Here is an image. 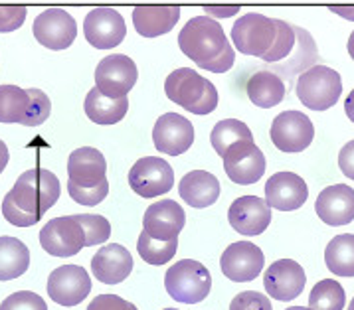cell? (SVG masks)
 <instances>
[{"label":"cell","instance_id":"cell-15","mask_svg":"<svg viewBox=\"0 0 354 310\" xmlns=\"http://www.w3.org/2000/svg\"><path fill=\"white\" fill-rule=\"evenodd\" d=\"M85 40L97 50H111L125 40L127 26L115 8H93L85 16Z\"/></svg>","mask_w":354,"mask_h":310},{"label":"cell","instance_id":"cell-37","mask_svg":"<svg viewBox=\"0 0 354 310\" xmlns=\"http://www.w3.org/2000/svg\"><path fill=\"white\" fill-rule=\"evenodd\" d=\"M68 192L73 197V202H77L82 206H97L109 194V182L105 180V182L97 184L93 188H80L75 184L68 182Z\"/></svg>","mask_w":354,"mask_h":310},{"label":"cell","instance_id":"cell-24","mask_svg":"<svg viewBox=\"0 0 354 310\" xmlns=\"http://www.w3.org/2000/svg\"><path fill=\"white\" fill-rule=\"evenodd\" d=\"M178 194L188 206L202 210L220 197V182L206 170H192L178 184Z\"/></svg>","mask_w":354,"mask_h":310},{"label":"cell","instance_id":"cell-29","mask_svg":"<svg viewBox=\"0 0 354 310\" xmlns=\"http://www.w3.org/2000/svg\"><path fill=\"white\" fill-rule=\"evenodd\" d=\"M30 265L28 247L16 238H0V281L22 277Z\"/></svg>","mask_w":354,"mask_h":310},{"label":"cell","instance_id":"cell-31","mask_svg":"<svg viewBox=\"0 0 354 310\" xmlns=\"http://www.w3.org/2000/svg\"><path fill=\"white\" fill-rule=\"evenodd\" d=\"M28 91L16 85H0V123H20L28 113Z\"/></svg>","mask_w":354,"mask_h":310},{"label":"cell","instance_id":"cell-47","mask_svg":"<svg viewBox=\"0 0 354 310\" xmlns=\"http://www.w3.org/2000/svg\"><path fill=\"white\" fill-rule=\"evenodd\" d=\"M8 158H10V155H8V148H6L4 141H0V172H4L6 164H8Z\"/></svg>","mask_w":354,"mask_h":310},{"label":"cell","instance_id":"cell-10","mask_svg":"<svg viewBox=\"0 0 354 310\" xmlns=\"http://www.w3.org/2000/svg\"><path fill=\"white\" fill-rule=\"evenodd\" d=\"M40 245L44 251L54 257H71L85 247L84 227L75 220V215L54 217L40 231Z\"/></svg>","mask_w":354,"mask_h":310},{"label":"cell","instance_id":"cell-42","mask_svg":"<svg viewBox=\"0 0 354 310\" xmlns=\"http://www.w3.org/2000/svg\"><path fill=\"white\" fill-rule=\"evenodd\" d=\"M87 310H139L133 302L117 295H100L91 300Z\"/></svg>","mask_w":354,"mask_h":310},{"label":"cell","instance_id":"cell-20","mask_svg":"<svg viewBox=\"0 0 354 310\" xmlns=\"http://www.w3.org/2000/svg\"><path fill=\"white\" fill-rule=\"evenodd\" d=\"M305 269L299 265L297 261L291 259H279L271 267H268L263 275V287L275 300L289 302L297 298L305 289Z\"/></svg>","mask_w":354,"mask_h":310},{"label":"cell","instance_id":"cell-21","mask_svg":"<svg viewBox=\"0 0 354 310\" xmlns=\"http://www.w3.org/2000/svg\"><path fill=\"white\" fill-rule=\"evenodd\" d=\"M315 212L326 226H346L354 220V190L346 184L326 186L315 202Z\"/></svg>","mask_w":354,"mask_h":310},{"label":"cell","instance_id":"cell-45","mask_svg":"<svg viewBox=\"0 0 354 310\" xmlns=\"http://www.w3.org/2000/svg\"><path fill=\"white\" fill-rule=\"evenodd\" d=\"M330 10L335 14H340L344 16V18H348V20H354V6H330Z\"/></svg>","mask_w":354,"mask_h":310},{"label":"cell","instance_id":"cell-46","mask_svg":"<svg viewBox=\"0 0 354 310\" xmlns=\"http://www.w3.org/2000/svg\"><path fill=\"white\" fill-rule=\"evenodd\" d=\"M344 111H346V117L354 123V89L348 93V97L344 101Z\"/></svg>","mask_w":354,"mask_h":310},{"label":"cell","instance_id":"cell-19","mask_svg":"<svg viewBox=\"0 0 354 310\" xmlns=\"http://www.w3.org/2000/svg\"><path fill=\"white\" fill-rule=\"evenodd\" d=\"M227 220L234 231L241 235H259L271 224V208L266 200L257 196H241L234 200V204L227 210Z\"/></svg>","mask_w":354,"mask_h":310},{"label":"cell","instance_id":"cell-23","mask_svg":"<svg viewBox=\"0 0 354 310\" xmlns=\"http://www.w3.org/2000/svg\"><path fill=\"white\" fill-rule=\"evenodd\" d=\"M91 271L97 281L105 284H119L133 271V257L123 245H103L91 259Z\"/></svg>","mask_w":354,"mask_h":310},{"label":"cell","instance_id":"cell-41","mask_svg":"<svg viewBox=\"0 0 354 310\" xmlns=\"http://www.w3.org/2000/svg\"><path fill=\"white\" fill-rule=\"evenodd\" d=\"M28 10L24 6H0V32H12L18 30L26 20Z\"/></svg>","mask_w":354,"mask_h":310},{"label":"cell","instance_id":"cell-1","mask_svg":"<svg viewBox=\"0 0 354 310\" xmlns=\"http://www.w3.org/2000/svg\"><path fill=\"white\" fill-rule=\"evenodd\" d=\"M232 40L243 56L261 57L268 64H279L295 48V28L277 18L243 14L232 28Z\"/></svg>","mask_w":354,"mask_h":310},{"label":"cell","instance_id":"cell-22","mask_svg":"<svg viewBox=\"0 0 354 310\" xmlns=\"http://www.w3.org/2000/svg\"><path fill=\"white\" fill-rule=\"evenodd\" d=\"M107 162L105 156L97 148L82 146L73 151L68 158V176L70 182L80 188H93L97 184L105 182Z\"/></svg>","mask_w":354,"mask_h":310},{"label":"cell","instance_id":"cell-35","mask_svg":"<svg viewBox=\"0 0 354 310\" xmlns=\"http://www.w3.org/2000/svg\"><path fill=\"white\" fill-rule=\"evenodd\" d=\"M75 220L80 222V226L84 227L85 247L100 245V243H105V241L109 240V235H111V224L107 222V217L93 215V213H77Z\"/></svg>","mask_w":354,"mask_h":310},{"label":"cell","instance_id":"cell-44","mask_svg":"<svg viewBox=\"0 0 354 310\" xmlns=\"http://www.w3.org/2000/svg\"><path fill=\"white\" fill-rule=\"evenodd\" d=\"M204 10L210 16H232L240 10V6H204Z\"/></svg>","mask_w":354,"mask_h":310},{"label":"cell","instance_id":"cell-26","mask_svg":"<svg viewBox=\"0 0 354 310\" xmlns=\"http://www.w3.org/2000/svg\"><path fill=\"white\" fill-rule=\"evenodd\" d=\"M245 91L255 107L271 109L283 101L285 84L283 79L273 71H257L248 79Z\"/></svg>","mask_w":354,"mask_h":310},{"label":"cell","instance_id":"cell-28","mask_svg":"<svg viewBox=\"0 0 354 310\" xmlns=\"http://www.w3.org/2000/svg\"><path fill=\"white\" fill-rule=\"evenodd\" d=\"M295 28V48H293V57H289V61L275 64V71H279V75H283L285 79H291L295 73H305L307 70L315 68L317 61V46L313 42L311 34L307 30Z\"/></svg>","mask_w":354,"mask_h":310},{"label":"cell","instance_id":"cell-34","mask_svg":"<svg viewBox=\"0 0 354 310\" xmlns=\"http://www.w3.org/2000/svg\"><path fill=\"white\" fill-rule=\"evenodd\" d=\"M178 247V240L172 241H158L153 240L151 235H147L142 231L137 241V251L149 265H165L176 253Z\"/></svg>","mask_w":354,"mask_h":310},{"label":"cell","instance_id":"cell-16","mask_svg":"<svg viewBox=\"0 0 354 310\" xmlns=\"http://www.w3.org/2000/svg\"><path fill=\"white\" fill-rule=\"evenodd\" d=\"M192 123L178 113H165L158 117L153 128V142L156 151L169 156H178L186 153L194 142Z\"/></svg>","mask_w":354,"mask_h":310},{"label":"cell","instance_id":"cell-3","mask_svg":"<svg viewBox=\"0 0 354 310\" xmlns=\"http://www.w3.org/2000/svg\"><path fill=\"white\" fill-rule=\"evenodd\" d=\"M165 93L172 103L194 115H210L218 107V91L212 81L190 68L172 71L165 81Z\"/></svg>","mask_w":354,"mask_h":310},{"label":"cell","instance_id":"cell-4","mask_svg":"<svg viewBox=\"0 0 354 310\" xmlns=\"http://www.w3.org/2000/svg\"><path fill=\"white\" fill-rule=\"evenodd\" d=\"M8 196L12 197V202L22 212L42 220L44 213L59 197V180L56 174L46 168L26 170L24 174H20Z\"/></svg>","mask_w":354,"mask_h":310},{"label":"cell","instance_id":"cell-9","mask_svg":"<svg viewBox=\"0 0 354 310\" xmlns=\"http://www.w3.org/2000/svg\"><path fill=\"white\" fill-rule=\"evenodd\" d=\"M270 137L281 153H301L313 142L315 127L301 111H283L271 123Z\"/></svg>","mask_w":354,"mask_h":310},{"label":"cell","instance_id":"cell-48","mask_svg":"<svg viewBox=\"0 0 354 310\" xmlns=\"http://www.w3.org/2000/svg\"><path fill=\"white\" fill-rule=\"evenodd\" d=\"M348 54L354 59V32L351 34V38H348Z\"/></svg>","mask_w":354,"mask_h":310},{"label":"cell","instance_id":"cell-5","mask_svg":"<svg viewBox=\"0 0 354 310\" xmlns=\"http://www.w3.org/2000/svg\"><path fill=\"white\" fill-rule=\"evenodd\" d=\"M165 287L174 300L183 304H196L210 295L212 275L200 261L183 259L167 271Z\"/></svg>","mask_w":354,"mask_h":310},{"label":"cell","instance_id":"cell-25","mask_svg":"<svg viewBox=\"0 0 354 310\" xmlns=\"http://www.w3.org/2000/svg\"><path fill=\"white\" fill-rule=\"evenodd\" d=\"M180 18L178 6H137L133 10L135 30L145 38H156L174 28Z\"/></svg>","mask_w":354,"mask_h":310},{"label":"cell","instance_id":"cell-49","mask_svg":"<svg viewBox=\"0 0 354 310\" xmlns=\"http://www.w3.org/2000/svg\"><path fill=\"white\" fill-rule=\"evenodd\" d=\"M285 310H311V309H305V307H291V309H285Z\"/></svg>","mask_w":354,"mask_h":310},{"label":"cell","instance_id":"cell-39","mask_svg":"<svg viewBox=\"0 0 354 310\" xmlns=\"http://www.w3.org/2000/svg\"><path fill=\"white\" fill-rule=\"evenodd\" d=\"M230 310H273L271 309V300L266 295L257 293V291H245L240 295L234 296V300L230 302Z\"/></svg>","mask_w":354,"mask_h":310},{"label":"cell","instance_id":"cell-12","mask_svg":"<svg viewBox=\"0 0 354 310\" xmlns=\"http://www.w3.org/2000/svg\"><path fill=\"white\" fill-rule=\"evenodd\" d=\"M91 293V279L80 265H62L48 277V295L62 307H77Z\"/></svg>","mask_w":354,"mask_h":310},{"label":"cell","instance_id":"cell-36","mask_svg":"<svg viewBox=\"0 0 354 310\" xmlns=\"http://www.w3.org/2000/svg\"><path fill=\"white\" fill-rule=\"evenodd\" d=\"M26 91H28L30 97V107L28 113L24 117V121H22V125H26V127H38V125H42L44 121L50 117L52 103H50V99H48V95L44 93L42 89L32 87V89H26Z\"/></svg>","mask_w":354,"mask_h":310},{"label":"cell","instance_id":"cell-7","mask_svg":"<svg viewBox=\"0 0 354 310\" xmlns=\"http://www.w3.org/2000/svg\"><path fill=\"white\" fill-rule=\"evenodd\" d=\"M129 186L141 197H158L174 186V170L158 156H145L129 172Z\"/></svg>","mask_w":354,"mask_h":310},{"label":"cell","instance_id":"cell-40","mask_svg":"<svg viewBox=\"0 0 354 310\" xmlns=\"http://www.w3.org/2000/svg\"><path fill=\"white\" fill-rule=\"evenodd\" d=\"M2 215H4V220H6L8 224H12V226L16 227H30L40 222L38 217H34V215H30V213L22 212V210L16 206L15 202H12V197L8 196V194L4 196V202H2Z\"/></svg>","mask_w":354,"mask_h":310},{"label":"cell","instance_id":"cell-6","mask_svg":"<svg viewBox=\"0 0 354 310\" xmlns=\"http://www.w3.org/2000/svg\"><path fill=\"white\" fill-rule=\"evenodd\" d=\"M299 101L313 111H326L333 105H337L342 93V79L339 71L328 66H315L305 73H301L297 79Z\"/></svg>","mask_w":354,"mask_h":310},{"label":"cell","instance_id":"cell-43","mask_svg":"<svg viewBox=\"0 0 354 310\" xmlns=\"http://www.w3.org/2000/svg\"><path fill=\"white\" fill-rule=\"evenodd\" d=\"M339 166L340 172H342L346 178L354 180V141L346 142V144L342 146V151L339 153Z\"/></svg>","mask_w":354,"mask_h":310},{"label":"cell","instance_id":"cell-38","mask_svg":"<svg viewBox=\"0 0 354 310\" xmlns=\"http://www.w3.org/2000/svg\"><path fill=\"white\" fill-rule=\"evenodd\" d=\"M0 310H48L44 298L30 291H18L2 300Z\"/></svg>","mask_w":354,"mask_h":310},{"label":"cell","instance_id":"cell-18","mask_svg":"<svg viewBox=\"0 0 354 310\" xmlns=\"http://www.w3.org/2000/svg\"><path fill=\"white\" fill-rule=\"evenodd\" d=\"M309 197L307 182L293 172H277L266 184V204L279 212L299 210Z\"/></svg>","mask_w":354,"mask_h":310},{"label":"cell","instance_id":"cell-13","mask_svg":"<svg viewBox=\"0 0 354 310\" xmlns=\"http://www.w3.org/2000/svg\"><path fill=\"white\" fill-rule=\"evenodd\" d=\"M34 38L50 50H66L70 48L77 36V24L73 16L64 8H48L34 20Z\"/></svg>","mask_w":354,"mask_h":310},{"label":"cell","instance_id":"cell-2","mask_svg":"<svg viewBox=\"0 0 354 310\" xmlns=\"http://www.w3.org/2000/svg\"><path fill=\"white\" fill-rule=\"evenodd\" d=\"M178 46L198 68L214 73L227 71L236 59L222 24L210 16L190 18L178 34Z\"/></svg>","mask_w":354,"mask_h":310},{"label":"cell","instance_id":"cell-32","mask_svg":"<svg viewBox=\"0 0 354 310\" xmlns=\"http://www.w3.org/2000/svg\"><path fill=\"white\" fill-rule=\"evenodd\" d=\"M241 141H254V135H252L250 127L245 123L238 121V119H224V121H220L214 127L212 146L214 151L222 156V158H224L226 151L232 144Z\"/></svg>","mask_w":354,"mask_h":310},{"label":"cell","instance_id":"cell-11","mask_svg":"<svg viewBox=\"0 0 354 310\" xmlns=\"http://www.w3.org/2000/svg\"><path fill=\"white\" fill-rule=\"evenodd\" d=\"M224 170L232 182L250 186L263 176L266 156L254 141L236 142L224 155Z\"/></svg>","mask_w":354,"mask_h":310},{"label":"cell","instance_id":"cell-14","mask_svg":"<svg viewBox=\"0 0 354 310\" xmlns=\"http://www.w3.org/2000/svg\"><path fill=\"white\" fill-rule=\"evenodd\" d=\"M266 263L263 251L252 241H238L227 245L222 253L220 267L230 281L250 282L261 273Z\"/></svg>","mask_w":354,"mask_h":310},{"label":"cell","instance_id":"cell-27","mask_svg":"<svg viewBox=\"0 0 354 310\" xmlns=\"http://www.w3.org/2000/svg\"><path fill=\"white\" fill-rule=\"evenodd\" d=\"M129 111V99H109L93 87L85 97V113L97 125H115Z\"/></svg>","mask_w":354,"mask_h":310},{"label":"cell","instance_id":"cell-50","mask_svg":"<svg viewBox=\"0 0 354 310\" xmlns=\"http://www.w3.org/2000/svg\"><path fill=\"white\" fill-rule=\"evenodd\" d=\"M348 310H354V298L351 300V304H348Z\"/></svg>","mask_w":354,"mask_h":310},{"label":"cell","instance_id":"cell-33","mask_svg":"<svg viewBox=\"0 0 354 310\" xmlns=\"http://www.w3.org/2000/svg\"><path fill=\"white\" fill-rule=\"evenodd\" d=\"M346 302L342 284L335 279H325L313 287L309 295V309L311 310H342Z\"/></svg>","mask_w":354,"mask_h":310},{"label":"cell","instance_id":"cell-51","mask_svg":"<svg viewBox=\"0 0 354 310\" xmlns=\"http://www.w3.org/2000/svg\"><path fill=\"white\" fill-rule=\"evenodd\" d=\"M162 310H178V309H162Z\"/></svg>","mask_w":354,"mask_h":310},{"label":"cell","instance_id":"cell-17","mask_svg":"<svg viewBox=\"0 0 354 310\" xmlns=\"http://www.w3.org/2000/svg\"><path fill=\"white\" fill-rule=\"evenodd\" d=\"M186 224L185 210L174 200H160L147 208L142 217V231L153 240L172 241L178 240V233Z\"/></svg>","mask_w":354,"mask_h":310},{"label":"cell","instance_id":"cell-8","mask_svg":"<svg viewBox=\"0 0 354 310\" xmlns=\"http://www.w3.org/2000/svg\"><path fill=\"white\" fill-rule=\"evenodd\" d=\"M139 71L135 61L125 54L103 57L95 68V85L105 97L123 99L135 87Z\"/></svg>","mask_w":354,"mask_h":310},{"label":"cell","instance_id":"cell-30","mask_svg":"<svg viewBox=\"0 0 354 310\" xmlns=\"http://www.w3.org/2000/svg\"><path fill=\"white\" fill-rule=\"evenodd\" d=\"M325 263L328 271L337 277H354V235L342 233L333 238L325 249Z\"/></svg>","mask_w":354,"mask_h":310}]
</instances>
